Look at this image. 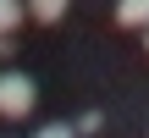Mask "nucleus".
<instances>
[{
	"mask_svg": "<svg viewBox=\"0 0 149 138\" xmlns=\"http://www.w3.org/2000/svg\"><path fill=\"white\" fill-rule=\"evenodd\" d=\"M17 22H22V6H17V0H0V39L17 33Z\"/></svg>",
	"mask_w": 149,
	"mask_h": 138,
	"instance_id": "20e7f679",
	"label": "nucleus"
},
{
	"mask_svg": "<svg viewBox=\"0 0 149 138\" xmlns=\"http://www.w3.org/2000/svg\"><path fill=\"white\" fill-rule=\"evenodd\" d=\"M116 22L122 28H149V0H116Z\"/></svg>",
	"mask_w": 149,
	"mask_h": 138,
	"instance_id": "f03ea898",
	"label": "nucleus"
},
{
	"mask_svg": "<svg viewBox=\"0 0 149 138\" xmlns=\"http://www.w3.org/2000/svg\"><path fill=\"white\" fill-rule=\"evenodd\" d=\"M144 44H149V28H144Z\"/></svg>",
	"mask_w": 149,
	"mask_h": 138,
	"instance_id": "423d86ee",
	"label": "nucleus"
},
{
	"mask_svg": "<svg viewBox=\"0 0 149 138\" xmlns=\"http://www.w3.org/2000/svg\"><path fill=\"white\" fill-rule=\"evenodd\" d=\"M28 111H33V77L0 72V116H6V122H22Z\"/></svg>",
	"mask_w": 149,
	"mask_h": 138,
	"instance_id": "f257e3e1",
	"label": "nucleus"
},
{
	"mask_svg": "<svg viewBox=\"0 0 149 138\" xmlns=\"http://www.w3.org/2000/svg\"><path fill=\"white\" fill-rule=\"evenodd\" d=\"M33 138H77V133H72L66 122H44V127H39V133H33Z\"/></svg>",
	"mask_w": 149,
	"mask_h": 138,
	"instance_id": "39448f33",
	"label": "nucleus"
},
{
	"mask_svg": "<svg viewBox=\"0 0 149 138\" xmlns=\"http://www.w3.org/2000/svg\"><path fill=\"white\" fill-rule=\"evenodd\" d=\"M28 11H33L39 22H61V11H66V0H28Z\"/></svg>",
	"mask_w": 149,
	"mask_h": 138,
	"instance_id": "7ed1b4c3",
	"label": "nucleus"
}]
</instances>
